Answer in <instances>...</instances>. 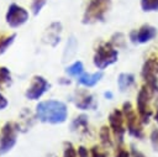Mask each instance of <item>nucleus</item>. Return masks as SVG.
Masks as SVG:
<instances>
[{"instance_id":"obj_1","label":"nucleus","mask_w":158,"mask_h":157,"mask_svg":"<svg viewBox=\"0 0 158 157\" xmlns=\"http://www.w3.org/2000/svg\"><path fill=\"white\" fill-rule=\"evenodd\" d=\"M36 116L40 121L47 124H62L68 117V108L59 100L41 101L36 106Z\"/></svg>"},{"instance_id":"obj_2","label":"nucleus","mask_w":158,"mask_h":157,"mask_svg":"<svg viewBox=\"0 0 158 157\" xmlns=\"http://www.w3.org/2000/svg\"><path fill=\"white\" fill-rule=\"evenodd\" d=\"M117 58H118L117 49L110 42H104L98 46L93 62L98 69H105L106 67L114 64L117 61Z\"/></svg>"},{"instance_id":"obj_3","label":"nucleus","mask_w":158,"mask_h":157,"mask_svg":"<svg viewBox=\"0 0 158 157\" xmlns=\"http://www.w3.org/2000/svg\"><path fill=\"white\" fill-rule=\"evenodd\" d=\"M110 9V0H89L83 15V23H93L104 21L105 14Z\"/></svg>"},{"instance_id":"obj_4","label":"nucleus","mask_w":158,"mask_h":157,"mask_svg":"<svg viewBox=\"0 0 158 157\" xmlns=\"http://www.w3.org/2000/svg\"><path fill=\"white\" fill-rule=\"evenodd\" d=\"M158 61L154 57H149L142 67V78L146 82V87L152 95L158 94Z\"/></svg>"},{"instance_id":"obj_5","label":"nucleus","mask_w":158,"mask_h":157,"mask_svg":"<svg viewBox=\"0 0 158 157\" xmlns=\"http://www.w3.org/2000/svg\"><path fill=\"white\" fill-rule=\"evenodd\" d=\"M122 112L125 115V121L127 124V131L131 136L137 137V138H142L143 137V131L141 127V119L139 116H137V114L135 112L132 105L130 101L123 103L122 105Z\"/></svg>"},{"instance_id":"obj_6","label":"nucleus","mask_w":158,"mask_h":157,"mask_svg":"<svg viewBox=\"0 0 158 157\" xmlns=\"http://www.w3.org/2000/svg\"><path fill=\"white\" fill-rule=\"evenodd\" d=\"M151 91L149 89L144 85L139 89L138 94H137V99H136V104H137V111H138V116L141 119L142 124H149V119L152 115V110L149 109V98H151Z\"/></svg>"},{"instance_id":"obj_7","label":"nucleus","mask_w":158,"mask_h":157,"mask_svg":"<svg viewBox=\"0 0 158 157\" xmlns=\"http://www.w3.org/2000/svg\"><path fill=\"white\" fill-rule=\"evenodd\" d=\"M5 19L9 26H11L12 28H17L28 20V11L17 4H11L6 11Z\"/></svg>"},{"instance_id":"obj_8","label":"nucleus","mask_w":158,"mask_h":157,"mask_svg":"<svg viewBox=\"0 0 158 157\" xmlns=\"http://www.w3.org/2000/svg\"><path fill=\"white\" fill-rule=\"evenodd\" d=\"M16 127L11 122H6L2 129H1V135H0V156L7 153L9 151L12 150V147L16 143Z\"/></svg>"},{"instance_id":"obj_9","label":"nucleus","mask_w":158,"mask_h":157,"mask_svg":"<svg viewBox=\"0 0 158 157\" xmlns=\"http://www.w3.org/2000/svg\"><path fill=\"white\" fill-rule=\"evenodd\" d=\"M123 122H125V115H123L122 110L115 109L109 115L110 129L112 130V134H114V136H115V138L118 143L123 142V136H125V132H126V129L123 127Z\"/></svg>"},{"instance_id":"obj_10","label":"nucleus","mask_w":158,"mask_h":157,"mask_svg":"<svg viewBox=\"0 0 158 157\" xmlns=\"http://www.w3.org/2000/svg\"><path fill=\"white\" fill-rule=\"evenodd\" d=\"M48 89H49V83L42 75H33L30 87L26 89L25 96L27 99H30V100H37Z\"/></svg>"},{"instance_id":"obj_11","label":"nucleus","mask_w":158,"mask_h":157,"mask_svg":"<svg viewBox=\"0 0 158 157\" xmlns=\"http://www.w3.org/2000/svg\"><path fill=\"white\" fill-rule=\"evenodd\" d=\"M74 103H75V106L81 110L93 109L96 106V104L94 101V96L88 91H78Z\"/></svg>"},{"instance_id":"obj_12","label":"nucleus","mask_w":158,"mask_h":157,"mask_svg":"<svg viewBox=\"0 0 158 157\" xmlns=\"http://www.w3.org/2000/svg\"><path fill=\"white\" fill-rule=\"evenodd\" d=\"M156 36H157L156 27H153L151 25H143L137 31V42L138 43H146V42L153 40Z\"/></svg>"},{"instance_id":"obj_13","label":"nucleus","mask_w":158,"mask_h":157,"mask_svg":"<svg viewBox=\"0 0 158 157\" xmlns=\"http://www.w3.org/2000/svg\"><path fill=\"white\" fill-rule=\"evenodd\" d=\"M102 78V72H96L94 74H89V73H84L78 78L79 84L85 85V87H94L95 84L99 83V80Z\"/></svg>"},{"instance_id":"obj_14","label":"nucleus","mask_w":158,"mask_h":157,"mask_svg":"<svg viewBox=\"0 0 158 157\" xmlns=\"http://www.w3.org/2000/svg\"><path fill=\"white\" fill-rule=\"evenodd\" d=\"M60 31H62V25L59 22H53L47 28L48 42H51L52 46H56L59 42V33H60Z\"/></svg>"},{"instance_id":"obj_15","label":"nucleus","mask_w":158,"mask_h":157,"mask_svg":"<svg viewBox=\"0 0 158 157\" xmlns=\"http://www.w3.org/2000/svg\"><path fill=\"white\" fill-rule=\"evenodd\" d=\"M135 83V75L131 73H121L117 78V87L121 91H125Z\"/></svg>"},{"instance_id":"obj_16","label":"nucleus","mask_w":158,"mask_h":157,"mask_svg":"<svg viewBox=\"0 0 158 157\" xmlns=\"http://www.w3.org/2000/svg\"><path fill=\"white\" fill-rule=\"evenodd\" d=\"M15 38H16V33L7 35L4 32H0V54H2L9 48V46H11Z\"/></svg>"},{"instance_id":"obj_17","label":"nucleus","mask_w":158,"mask_h":157,"mask_svg":"<svg viewBox=\"0 0 158 157\" xmlns=\"http://www.w3.org/2000/svg\"><path fill=\"white\" fill-rule=\"evenodd\" d=\"M72 131H79V130H88V116L86 115H79L74 119L72 122Z\"/></svg>"},{"instance_id":"obj_18","label":"nucleus","mask_w":158,"mask_h":157,"mask_svg":"<svg viewBox=\"0 0 158 157\" xmlns=\"http://www.w3.org/2000/svg\"><path fill=\"white\" fill-rule=\"evenodd\" d=\"M65 72L70 77H80L83 74V72H84V66H83V63L80 61H77L72 66L67 67Z\"/></svg>"},{"instance_id":"obj_19","label":"nucleus","mask_w":158,"mask_h":157,"mask_svg":"<svg viewBox=\"0 0 158 157\" xmlns=\"http://www.w3.org/2000/svg\"><path fill=\"white\" fill-rule=\"evenodd\" d=\"M11 84V73L9 68L0 67V89H4Z\"/></svg>"},{"instance_id":"obj_20","label":"nucleus","mask_w":158,"mask_h":157,"mask_svg":"<svg viewBox=\"0 0 158 157\" xmlns=\"http://www.w3.org/2000/svg\"><path fill=\"white\" fill-rule=\"evenodd\" d=\"M100 141L104 146H111L112 145V138H111V132H110V126H102L99 132Z\"/></svg>"},{"instance_id":"obj_21","label":"nucleus","mask_w":158,"mask_h":157,"mask_svg":"<svg viewBox=\"0 0 158 157\" xmlns=\"http://www.w3.org/2000/svg\"><path fill=\"white\" fill-rule=\"evenodd\" d=\"M141 7L143 11H158V0H141Z\"/></svg>"},{"instance_id":"obj_22","label":"nucleus","mask_w":158,"mask_h":157,"mask_svg":"<svg viewBox=\"0 0 158 157\" xmlns=\"http://www.w3.org/2000/svg\"><path fill=\"white\" fill-rule=\"evenodd\" d=\"M125 36H123V33H121V32H117V33H115V35H112V37H111V40H110V43L116 48H123L125 47Z\"/></svg>"},{"instance_id":"obj_23","label":"nucleus","mask_w":158,"mask_h":157,"mask_svg":"<svg viewBox=\"0 0 158 157\" xmlns=\"http://www.w3.org/2000/svg\"><path fill=\"white\" fill-rule=\"evenodd\" d=\"M63 157H78V152H77V150L74 148V146L70 142H65L64 143Z\"/></svg>"},{"instance_id":"obj_24","label":"nucleus","mask_w":158,"mask_h":157,"mask_svg":"<svg viewBox=\"0 0 158 157\" xmlns=\"http://www.w3.org/2000/svg\"><path fill=\"white\" fill-rule=\"evenodd\" d=\"M46 1H47V0H33V1H32L31 7H32L33 15H38V14H40V11L42 10V7L46 5Z\"/></svg>"},{"instance_id":"obj_25","label":"nucleus","mask_w":158,"mask_h":157,"mask_svg":"<svg viewBox=\"0 0 158 157\" xmlns=\"http://www.w3.org/2000/svg\"><path fill=\"white\" fill-rule=\"evenodd\" d=\"M149 138H151V145H152L153 150L156 152H158V129H153L151 131Z\"/></svg>"},{"instance_id":"obj_26","label":"nucleus","mask_w":158,"mask_h":157,"mask_svg":"<svg viewBox=\"0 0 158 157\" xmlns=\"http://www.w3.org/2000/svg\"><path fill=\"white\" fill-rule=\"evenodd\" d=\"M91 157H106V153L101 152L96 146H94L91 148Z\"/></svg>"},{"instance_id":"obj_27","label":"nucleus","mask_w":158,"mask_h":157,"mask_svg":"<svg viewBox=\"0 0 158 157\" xmlns=\"http://www.w3.org/2000/svg\"><path fill=\"white\" fill-rule=\"evenodd\" d=\"M78 156H79V157H89L88 150H86L84 146H80V147H78Z\"/></svg>"},{"instance_id":"obj_28","label":"nucleus","mask_w":158,"mask_h":157,"mask_svg":"<svg viewBox=\"0 0 158 157\" xmlns=\"http://www.w3.org/2000/svg\"><path fill=\"white\" fill-rule=\"evenodd\" d=\"M115 157H131V153L127 151V150H123V148H120L118 152L116 153Z\"/></svg>"},{"instance_id":"obj_29","label":"nucleus","mask_w":158,"mask_h":157,"mask_svg":"<svg viewBox=\"0 0 158 157\" xmlns=\"http://www.w3.org/2000/svg\"><path fill=\"white\" fill-rule=\"evenodd\" d=\"M7 104H9V101H7V99L0 93V110H2V109H5L6 106H7Z\"/></svg>"},{"instance_id":"obj_30","label":"nucleus","mask_w":158,"mask_h":157,"mask_svg":"<svg viewBox=\"0 0 158 157\" xmlns=\"http://www.w3.org/2000/svg\"><path fill=\"white\" fill-rule=\"evenodd\" d=\"M130 40L132 43H137V30H132L130 32Z\"/></svg>"},{"instance_id":"obj_31","label":"nucleus","mask_w":158,"mask_h":157,"mask_svg":"<svg viewBox=\"0 0 158 157\" xmlns=\"http://www.w3.org/2000/svg\"><path fill=\"white\" fill-rule=\"evenodd\" d=\"M132 157H146L142 152H139V151H136L135 148H133V146H132Z\"/></svg>"},{"instance_id":"obj_32","label":"nucleus","mask_w":158,"mask_h":157,"mask_svg":"<svg viewBox=\"0 0 158 157\" xmlns=\"http://www.w3.org/2000/svg\"><path fill=\"white\" fill-rule=\"evenodd\" d=\"M104 95H105V98H107V99H112V96H114L111 91H106V93H105Z\"/></svg>"},{"instance_id":"obj_33","label":"nucleus","mask_w":158,"mask_h":157,"mask_svg":"<svg viewBox=\"0 0 158 157\" xmlns=\"http://www.w3.org/2000/svg\"><path fill=\"white\" fill-rule=\"evenodd\" d=\"M154 120H156V121H157V124H158V111L154 114Z\"/></svg>"}]
</instances>
